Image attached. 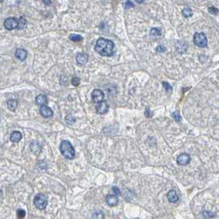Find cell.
I'll return each instance as SVG.
<instances>
[{
  "mask_svg": "<svg viewBox=\"0 0 219 219\" xmlns=\"http://www.w3.org/2000/svg\"><path fill=\"white\" fill-rule=\"evenodd\" d=\"M92 219H105L104 213L101 211H95L92 214Z\"/></svg>",
  "mask_w": 219,
  "mask_h": 219,
  "instance_id": "cell-19",
  "label": "cell"
},
{
  "mask_svg": "<svg viewBox=\"0 0 219 219\" xmlns=\"http://www.w3.org/2000/svg\"><path fill=\"white\" fill-rule=\"evenodd\" d=\"M96 112L100 115H104L106 114L109 110V106L107 102L106 101H103L98 103L96 106Z\"/></svg>",
  "mask_w": 219,
  "mask_h": 219,
  "instance_id": "cell-8",
  "label": "cell"
},
{
  "mask_svg": "<svg viewBox=\"0 0 219 219\" xmlns=\"http://www.w3.org/2000/svg\"><path fill=\"white\" fill-rule=\"evenodd\" d=\"M150 36H161V31L158 28H152L151 31H150Z\"/></svg>",
  "mask_w": 219,
  "mask_h": 219,
  "instance_id": "cell-23",
  "label": "cell"
},
{
  "mask_svg": "<svg viewBox=\"0 0 219 219\" xmlns=\"http://www.w3.org/2000/svg\"><path fill=\"white\" fill-rule=\"evenodd\" d=\"M71 83H72V84L74 87H77V86H79V84H80V79L78 78V77H72V80H71Z\"/></svg>",
  "mask_w": 219,
  "mask_h": 219,
  "instance_id": "cell-26",
  "label": "cell"
},
{
  "mask_svg": "<svg viewBox=\"0 0 219 219\" xmlns=\"http://www.w3.org/2000/svg\"><path fill=\"white\" fill-rule=\"evenodd\" d=\"M104 96H105L104 92L100 89H95L92 92V101L94 103L98 104L101 101H103Z\"/></svg>",
  "mask_w": 219,
  "mask_h": 219,
  "instance_id": "cell-6",
  "label": "cell"
},
{
  "mask_svg": "<svg viewBox=\"0 0 219 219\" xmlns=\"http://www.w3.org/2000/svg\"><path fill=\"white\" fill-rule=\"evenodd\" d=\"M3 26L8 31L18 28V20L16 18H8L3 22Z\"/></svg>",
  "mask_w": 219,
  "mask_h": 219,
  "instance_id": "cell-5",
  "label": "cell"
},
{
  "mask_svg": "<svg viewBox=\"0 0 219 219\" xmlns=\"http://www.w3.org/2000/svg\"><path fill=\"white\" fill-rule=\"evenodd\" d=\"M26 20L25 19V18H23V17H21V18H19V20H18V28L19 30H22V29H24L25 27L26 26Z\"/></svg>",
  "mask_w": 219,
  "mask_h": 219,
  "instance_id": "cell-18",
  "label": "cell"
},
{
  "mask_svg": "<svg viewBox=\"0 0 219 219\" xmlns=\"http://www.w3.org/2000/svg\"><path fill=\"white\" fill-rule=\"evenodd\" d=\"M156 50H157V52H161V53H163V52H165L166 50V48L164 45H158V46L157 47V49H156Z\"/></svg>",
  "mask_w": 219,
  "mask_h": 219,
  "instance_id": "cell-29",
  "label": "cell"
},
{
  "mask_svg": "<svg viewBox=\"0 0 219 219\" xmlns=\"http://www.w3.org/2000/svg\"><path fill=\"white\" fill-rule=\"evenodd\" d=\"M65 121H66V123H67L68 124H73L76 122V119L73 117L72 115H68L66 117H65Z\"/></svg>",
  "mask_w": 219,
  "mask_h": 219,
  "instance_id": "cell-22",
  "label": "cell"
},
{
  "mask_svg": "<svg viewBox=\"0 0 219 219\" xmlns=\"http://www.w3.org/2000/svg\"><path fill=\"white\" fill-rule=\"evenodd\" d=\"M182 14L185 18H190L193 15V12L191 10V8H186L182 10Z\"/></svg>",
  "mask_w": 219,
  "mask_h": 219,
  "instance_id": "cell-21",
  "label": "cell"
},
{
  "mask_svg": "<svg viewBox=\"0 0 219 219\" xmlns=\"http://www.w3.org/2000/svg\"><path fill=\"white\" fill-rule=\"evenodd\" d=\"M22 138V133L19 131H14L12 133L10 136V140L13 143H18Z\"/></svg>",
  "mask_w": 219,
  "mask_h": 219,
  "instance_id": "cell-16",
  "label": "cell"
},
{
  "mask_svg": "<svg viewBox=\"0 0 219 219\" xmlns=\"http://www.w3.org/2000/svg\"><path fill=\"white\" fill-rule=\"evenodd\" d=\"M40 113L45 118H49L53 115V111L51 108H49V106H41L40 109Z\"/></svg>",
  "mask_w": 219,
  "mask_h": 219,
  "instance_id": "cell-10",
  "label": "cell"
},
{
  "mask_svg": "<svg viewBox=\"0 0 219 219\" xmlns=\"http://www.w3.org/2000/svg\"><path fill=\"white\" fill-rule=\"evenodd\" d=\"M47 204H48L47 198L42 194H39L34 198V205L36 207V209H40V210H43L45 209Z\"/></svg>",
  "mask_w": 219,
  "mask_h": 219,
  "instance_id": "cell-4",
  "label": "cell"
},
{
  "mask_svg": "<svg viewBox=\"0 0 219 219\" xmlns=\"http://www.w3.org/2000/svg\"><path fill=\"white\" fill-rule=\"evenodd\" d=\"M112 190H113V192L115 193V195H120V194H121V192H120V190H119V189L118 187L114 186L113 188H112Z\"/></svg>",
  "mask_w": 219,
  "mask_h": 219,
  "instance_id": "cell-30",
  "label": "cell"
},
{
  "mask_svg": "<svg viewBox=\"0 0 219 219\" xmlns=\"http://www.w3.org/2000/svg\"><path fill=\"white\" fill-rule=\"evenodd\" d=\"M17 216H18V219L24 218V217L26 216V212L23 209H18L17 211Z\"/></svg>",
  "mask_w": 219,
  "mask_h": 219,
  "instance_id": "cell-24",
  "label": "cell"
},
{
  "mask_svg": "<svg viewBox=\"0 0 219 219\" xmlns=\"http://www.w3.org/2000/svg\"><path fill=\"white\" fill-rule=\"evenodd\" d=\"M171 115H172V117L176 122H180L181 120V116L180 115V113H179L178 111L173 112V113L171 114Z\"/></svg>",
  "mask_w": 219,
  "mask_h": 219,
  "instance_id": "cell-25",
  "label": "cell"
},
{
  "mask_svg": "<svg viewBox=\"0 0 219 219\" xmlns=\"http://www.w3.org/2000/svg\"><path fill=\"white\" fill-rule=\"evenodd\" d=\"M69 39L72 41L74 42L81 41L83 40V36H80V35H77V34H71L69 36Z\"/></svg>",
  "mask_w": 219,
  "mask_h": 219,
  "instance_id": "cell-20",
  "label": "cell"
},
{
  "mask_svg": "<svg viewBox=\"0 0 219 219\" xmlns=\"http://www.w3.org/2000/svg\"><path fill=\"white\" fill-rule=\"evenodd\" d=\"M204 217H206V218H212V217H213V214L211 213L209 211H204Z\"/></svg>",
  "mask_w": 219,
  "mask_h": 219,
  "instance_id": "cell-31",
  "label": "cell"
},
{
  "mask_svg": "<svg viewBox=\"0 0 219 219\" xmlns=\"http://www.w3.org/2000/svg\"><path fill=\"white\" fill-rule=\"evenodd\" d=\"M190 160H191V157L190 155L187 154V153H182V154H181L177 157L176 162H177V163L179 164V165L186 166V165H188L189 163L190 162Z\"/></svg>",
  "mask_w": 219,
  "mask_h": 219,
  "instance_id": "cell-7",
  "label": "cell"
},
{
  "mask_svg": "<svg viewBox=\"0 0 219 219\" xmlns=\"http://www.w3.org/2000/svg\"><path fill=\"white\" fill-rule=\"evenodd\" d=\"M194 43L195 45L201 48H204L208 45V40H207L206 35L203 32H197L194 35Z\"/></svg>",
  "mask_w": 219,
  "mask_h": 219,
  "instance_id": "cell-3",
  "label": "cell"
},
{
  "mask_svg": "<svg viewBox=\"0 0 219 219\" xmlns=\"http://www.w3.org/2000/svg\"><path fill=\"white\" fill-rule=\"evenodd\" d=\"M1 196H2V190H0V197H1Z\"/></svg>",
  "mask_w": 219,
  "mask_h": 219,
  "instance_id": "cell-35",
  "label": "cell"
},
{
  "mask_svg": "<svg viewBox=\"0 0 219 219\" xmlns=\"http://www.w3.org/2000/svg\"><path fill=\"white\" fill-rule=\"evenodd\" d=\"M36 102L37 105H40V106H46L47 103H48V100H47L46 96L43 95V94L37 96L36 98Z\"/></svg>",
  "mask_w": 219,
  "mask_h": 219,
  "instance_id": "cell-13",
  "label": "cell"
},
{
  "mask_svg": "<svg viewBox=\"0 0 219 219\" xmlns=\"http://www.w3.org/2000/svg\"><path fill=\"white\" fill-rule=\"evenodd\" d=\"M15 55L16 57H17L18 59H20L21 61H24V60L26 59V56H27V52L24 49H17V51H16Z\"/></svg>",
  "mask_w": 219,
  "mask_h": 219,
  "instance_id": "cell-15",
  "label": "cell"
},
{
  "mask_svg": "<svg viewBox=\"0 0 219 219\" xmlns=\"http://www.w3.org/2000/svg\"><path fill=\"white\" fill-rule=\"evenodd\" d=\"M134 7V3H132V2H130V1H128V2H126V8H133Z\"/></svg>",
  "mask_w": 219,
  "mask_h": 219,
  "instance_id": "cell-32",
  "label": "cell"
},
{
  "mask_svg": "<svg viewBox=\"0 0 219 219\" xmlns=\"http://www.w3.org/2000/svg\"><path fill=\"white\" fill-rule=\"evenodd\" d=\"M162 84L163 86H164V88H165L166 90V92H168L169 93H170L171 92H172V87H171L169 83H166V82H163Z\"/></svg>",
  "mask_w": 219,
  "mask_h": 219,
  "instance_id": "cell-27",
  "label": "cell"
},
{
  "mask_svg": "<svg viewBox=\"0 0 219 219\" xmlns=\"http://www.w3.org/2000/svg\"><path fill=\"white\" fill-rule=\"evenodd\" d=\"M106 201L109 206L115 207L118 204L119 199H118V197H117L116 195H114V194H108V195L106 197Z\"/></svg>",
  "mask_w": 219,
  "mask_h": 219,
  "instance_id": "cell-9",
  "label": "cell"
},
{
  "mask_svg": "<svg viewBox=\"0 0 219 219\" xmlns=\"http://www.w3.org/2000/svg\"><path fill=\"white\" fill-rule=\"evenodd\" d=\"M167 199L170 203H175L179 200L177 194L174 190H171L167 193Z\"/></svg>",
  "mask_w": 219,
  "mask_h": 219,
  "instance_id": "cell-14",
  "label": "cell"
},
{
  "mask_svg": "<svg viewBox=\"0 0 219 219\" xmlns=\"http://www.w3.org/2000/svg\"><path fill=\"white\" fill-rule=\"evenodd\" d=\"M8 108L12 111H15L18 108V101L14 99H10L8 101Z\"/></svg>",
  "mask_w": 219,
  "mask_h": 219,
  "instance_id": "cell-17",
  "label": "cell"
},
{
  "mask_svg": "<svg viewBox=\"0 0 219 219\" xmlns=\"http://www.w3.org/2000/svg\"><path fill=\"white\" fill-rule=\"evenodd\" d=\"M187 44L186 42L183 41H178L175 43V48H176V50L178 51V53H181V54H183L186 51L187 49Z\"/></svg>",
  "mask_w": 219,
  "mask_h": 219,
  "instance_id": "cell-12",
  "label": "cell"
},
{
  "mask_svg": "<svg viewBox=\"0 0 219 219\" xmlns=\"http://www.w3.org/2000/svg\"><path fill=\"white\" fill-rule=\"evenodd\" d=\"M209 12L211 13V14L217 15V14L219 13V10L217 9V8H214V7H210V8H209Z\"/></svg>",
  "mask_w": 219,
  "mask_h": 219,
  "instance_id": "cell-28",
  "label": "cell"
},
{
  "mask_svg": "<svg viewBox=\"0 0 219 219\" xmlns=\"http://www.w3.org/2000/svg\"><path fill=\"white\" fill-rule=\"evenodd\" d=\"M95 50L102 56L111 57L115 54V44L111 40L100 38L96 42Z\"/></svg>",
  "mask_w": 219,
  "mask_h": 219,
  "instance_id": "cell-1",
  "label": "cell"
},
{
  "mask_svg": "<svg viewBox=\"0 0 219 219\" xmlns=\"http://www.w3.org/2000/svg\"><path fill=\"white\" fill-rule=\"evenodd\" d=\"M59 151L61 154L68 159H73L75 157V150L70 142L67 140H64L59 144Z\"/></svg>",
  "mask_w": 219,
  "mask_h": 219,
  "instance_id": "cell-2",
  "label": "cell"
},
{
  "mask_svg": "<svg viewBox=\"0 0 219 219\" xmlns=\"http://www.w3.org/2000/svg\"><path fill=\"white\" fill-rule=\"evenodd\" d=\"M150 112H151V111H150L149 109H147V110H146L145 115H147V117H151V116H152V113L150 114Z\"/></svg>",
  "mask_w": 219,
  "mask_h": 219,
  "instance_id": "cell-33",
  "label": "cell"
},
{
  "mask_svg": "<svg viewBox=\"0 0 219 219\" xmlns=\"http://www.w3.org/2000/svg\"><path fill=\"white\" fill-rule=\"evenodd\" d=\"M76 60H77V63L78 65H84L88 63V55L85 53H79V54H77Z\"/></svg>",
  "mask_w": 219,
  "mask_h": 219,
  "instance_id": "cell-11",
  "label": "cell"
},
{
  "mask_svg": "<svg viewBox=\"0 0 219 219\" xmlns=\"http://www.w3.org/2000/svg\"><path fill=\"white\" fill-rule=\"evenodd\" d=\"M45 3H46V4H49V3H50V1H44Z\"/></svg>",
  "mask_w": 219,
  "mask_h": 219,
  "instance_id": "cell-34",
  "label": "cell"
}]
</instances>
